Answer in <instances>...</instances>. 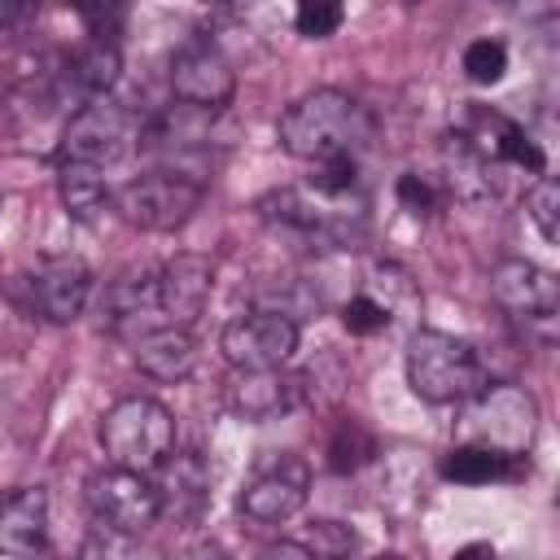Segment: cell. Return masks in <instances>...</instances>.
<instances>
[{
	"mask_svg": "<svg viewBox=\"0 0 560 560\" xmlns=\"http://www.w3.org/2000/svg\"><path fill=\"white\" fill-rule=\"evenodd\" d=\"M402 368H407L411 394L433 407L464 402L468 394H477L486 385V368H481V354L472 350V341L442 332V328H416L407 337Z\"/></svg>",
	"mask_w": 560,
	"mask_h": 560,
	"instance_id": "cell-2",
	"label": "cell"
},
{
	"mask_svg": "<svg viewBox=\"0 0 560 560\" xmlns=\"http://www.w3.org/2000/svg\"><path fill=\"white\" fill-rule=\"evenodd\" d=\"M468 416V442H486L499 451H529L534 429H538V402L521 385H481L477 394L464 398Z\"/></svg>",
	"mask_w": 560,
	"mask_h": 560,
	"instance_id": "cell-7",
	"label": "cell"
},
{
	"mask_svg": "<svg viewBox=\"0 0 560 560\" xmlns=\"http://www.w3.org/2000/svg\"><path fill=\"white\" fill-rule=\"evenodd\" d=\"M210 4H232V0H210Z\"/></svg>",
	"mask_w": 560,
	"mask_h": 560,
	"instance_id": "cell-31",
	"label": "cell"
},
{
	"mask_svg": "<svg viewBox=\"0 0 560 560\" xmlns=\"http://www.w3.org/2000/svg\"><path fill=\"white\" fill-rule=\"evenodd\" d=\"M48 547V490L18 486L0 499V551L35 556Z\"/></svg>",
	"mask_w": 560,
	"mask_h": 560,
	"instance_id": "cell-17",
	"label": "cell"
},
{
	"mask_svg": "<svg viewBox=\"0 0 560 560\" xmlns=\"http://www.w3.org/2000/svg\"><path fill=\"white\" fill-rule=\"evenodd\" d=\"M214 293V262L206 254H175L153 271V298L166 324H197Z\"/></svg>",
	"mask_w": 560,
	"mask_h": 560,
	"instance_id": "cell-12",
	"label": "cell"
},
{
	"mask_svg": "<svg viewBox=\"0 0 560 560\" xmlns=\"http://www.w3.org/2000/svg\"><path fill=\"white\" fill-rule=\"evenodd\" d=\"M57 197L66 206V214L74 223H96L109 206V184L101 175V166L88 162H57Z\"/></svg>",
	"mask_w": 560,
	"mask_h": 560,
	"instance_id": "cell-21",
	"label": "cell"
},
{
	"mask_svg": "<svg viewBox=\"0 0 560 560\" xmlns=\"http://www.w3.org/2000/svg\"><path fill=\"white\" fill-rule=\"evenodd\" d=\"M302 341V328L280 306H254L223 324L219 350L232 368H284Z\"/></svg>",
	"mask_w": 560,
	"mask_h": 560,
	"instance_id": "cell-6",
	"label": "cell"
},
{
	"mask_svg": "<svg viewBox=\"0 0 560 560\" xmlns=\"http://www.w3.org/2000/svg\"><path fill=\"white\" fill-rule=\"evenodd\" d=\"M464 136H468L490 162H512V166H525V171H534V175L547 171V158H542L538 140H534L521 122L503 118V114L490 109V105H472V109H468Z\"/></svg>",
	"mask_w": 560,
	"mask_h": 560,
	"instance_id": "cell-15",
	"label": "cell"
},
{
	"mask_svg": "<svg viewBox=\"0 0 560 560\" xmlns=\"http://www.w3.org/2000/svg\"><path fill=\"white\" fill-rule=\"evenodd\" d=\"M459 66H464V79L468 83H477V88H494L503 74H508V44L503 39H472L468 48H464V57H459Z\"/></svg>",
	"mask_w": 560,
	"mask_h": 560,
	"instance_id": "cell-24",
	"label": "cell"
},
{
	"mask_svg": "<svg viewBox=\"0 0 560 560\" xmlns=\"http://www.w3.org/2000/svg\"><path fill=\"white\" fill-rule=\"evenodd\" d=\"M490 298L512 319H551L560 306V284L547 267L529 258H503L490 271Z\"/></svg>",
	"mask_w": 560,
	"mask_h": 560,
	"instance_id": "cell-13",
	"label": "cell"
},
{
	"mask_svg": "<svg viewBox=\"0 0 560 560\" xmlns=\"http://www.w3.org/2000/svg\"><path fill=\"white\" fill-rule=\"evenodd\" d=\"M88 508L114 534H144L162 516L153 472H136L122 464H109L88 477Z\"/></svg>",
	"mask_w": 560,
	"mask_h": 560,
	"instance_id": "cell-8",
	"label": "cell"
},
{
	"mask_svg": "<svg viewBox=\"0 0 560 560\" xmlns=\"http://www.w3.org/2000/svg\"><path fill=\"white\" fill-rule=\"evenodd\" d=\"M96 438L109 464L153 472L175 451V416L149 394H127L101 416Z\"/></svg>",
	"mask_w": 560,
	"mask_h": 560,
	"instance_id": "cell-3",
	"label": "cell"
},
{
	"mask_svg": "<svg viewBox=\"0 0 560 560\" xmlns=\"http://www.w3.org/2000/svg\"><path fill=\"white\" fill-rule=\"evenodd\" d=\"M118 70H122V57H118V44H114L109 35H92V39L70 57V66H66V74H70V83H74V92H79L83 101L105 96V92L118 83Z\"/></svg>",
	"mask_w": 560,
	"mask_h": 560,
	"instance_id": "cell-22",
	"label": "cell"
},
{
	"mask_svg": "<svg viewBox=\"0 0 560 560\" xmlns=\"http://www.w3.org/2000/svg\"><path fill=\"white\" fill-rule=\"evenodd\" d=\"M31 311L48 324H70L92 298V267L79 254H48L31 271Z\"/></svg>",
	"mask_w": 560,
	"mask_h": 560,
	"instance_id": "cell-11",
	"label": "cell"
},
{
	"mask_svg": "<svg viewBox=\"0 0 560 560\" xmlns=\"http://www.w3.org/2000/svg\"><path fill=\"white\" fill-rule=\"evenodd\" d=\"M131 350H136V368L166 385L192 376V368H197V341L184 324H158V328L140 332L131 341Z\"/></svg>",
	"mask_w": 560,
	"mask_h": 560,
	"instance_id": "cell-20",
	"label": "cell"
},
{
	"mask_svg": "<svg viewBox=\"0 0 560 560\" xmlns=\"http://www.w3.org/2000/svg\"><path fill=\"white\" fill-rule=\"evenodd\" d=\"M499 4H516V0H499Z\"/></svg>",
	"mask_w": 560,
	"mask_h": 560,
	"instance_id": "cell-33",
	"label": "cell"
},
{
	"mask_svg": "<svg viewBox=\"0 0 560 560\" xmlns=\"http://www.w3.org/2000/svg\"><path fill=\"white\" fill-rule=\"evenodd\" d=\"M525 214L534 219V228H538V236L547 241V245H556L560 241V184L542 171L538 179H534V188L525 192Z\"/></svg>",
	"mask_w": 560,
	"mask_h": 560,
	"instance_id": "cell-25",
	"label": "cell"
},
{
	"mask_svg": "<svg viewBox=\"0 0 560 560\" xmlns=\"http://www.w3.org/2000/svg\"><path fill=\"white\" fill-rule=\"evenodd\" d=\"M206 197V184L188 171H149V175H136L127 179L109 206L118 210L122 223L140 228V232H175L184 228L197 206Z\"/></svg>",
	"mask_w": 560,
	"mask_h": 560,
	"instance_id": "cell-4",
	"label": "cell"
},
{
	"mask_svg": "<svg viewBox=\"0 0 560 560\" xmlns=\"http://www.w3.org/2000/svg\"><path fill=\"white\" fill-rule=\"evenodd\" d=\"M39 4H44V0H0V35L9 39V35L26 31V26L39 18Z\"/></svg>",
	"mask_w": 560,
	"mask_h": 560,
	"instance_id": "cell-30",
	"label": "cell"
},
{
	"mask_svg": "<svg viewBox=\"0 0 560 560\" xmlns=\"http://www.w3.org/2000/svg\"><path fill=\"white\" fill-rule=\"evenodd\" d=\"M402 4H424V0H402Z\"/></svg>",
	"mask_w": 560,
	"mask_h": 560,
	"instance_id": "cell-32",
	"label": "cell"
},
{
	"mask_svg": "<svg viewBox=\"0 0 560 560\" xmlns=\"http://www.w3.org/2000/svg\"><path fill=\"white\" fill-rule=\"evenodd\" d=\"M394 192H398L402 210H411L416 219H429V214H438V206H442V188H438L429 175H420V171H402L398 184H394Z\"/></svg>",
	"mask_w": 560,
	"mask_h": 560,
	"instance_id": "cell-28",
	"label": "cell"
},
{
	"mask_svg": "<svg viewBox=\"0 0 560 560\" xmlns=\"http://www.w3.org/2000/svg\"><path fill=\"white\" fill-rule=\"evenodd\" d=\"M131 140H136V118L118 101L92 96L70 114V122L57 140V162H88V166L105 171L118 158H127Z\"/></svg>",
	"mask_w": 560,
	"mask_h": 560,
	"instance_id": "cell-5",
	"label": "cell"
},
{
	"mask_svg": "<svg viewBox=\"0 0 560 560\" xmlns=\"http://www.w3.org/2000/svg\"><path fill=\"white\" fill-rule=\"evenodd\" d=\"M298 398H302V376H289L284 368H232L223 385L228 411L249 424L284 416L289 407H298Z\"/></svg>",
	"mask_w": 560,
	"mask_h": 560,
	"instance_id": "cell-14",
	"label": "cell"
},
{
	"mask_svg": "<svg viewBox=\"0 0 560 560\" xmlns=\"http://www.w3.org/2000/svg\"><path fill=\"white\" fill-rule=\"evenodd\" d=\"M153 486H158V508L171 521H192L206 499H210V468L197 451H171L158 468H153Z\"/></svg>",
	"mask_w": 560,
	"mask_h": 560,
	"instance_id": "cell-16",
	"label": "cell"
},
{
	"mask_svg": "<svg viewBox=\"0 0 560 560\" xmlns=\"http://www.w3.org/2000/svg\"><path fill=\"white\" fill-rule=\"evenodd\" d=\"M376 455V442H372V433L359 424V420H341L337 429H332V438H328V468L332 472H359L368 459Z\"/></svg>",
	"mask_w": 560,
	"mask_h": 560,
	"instance_id": "cell-23",
	"label": "cell"
},
{
	"mask_svg": "<svg viewBox=\"0 0 560 560\" xmlns=\"http://www.w3.org/2000/svg\"><path fill=\"white\" fill-rule=\"evenodd\" d=\"M341 324L354 332V337H372V332H385L394 324V311L376 298V293H354L346 306H341Z\"/></svg>",
	"mask_w": 560,
	"mask_h": 560,
	"instance_id": "cell-27",
	"label": "cell"
},
{
	"mask_svg": "<svg viewBox=\"0 0 560 560\" xmlns=\"http://www.w3.org/2000/svg\"><path fill=\"white\" fill-rule=\"evenodd\" d=\"M442 188L464 206L494 201V162L464 131L442 136Z\"/></svg>",
	"mask_w": 560,
	"mask_h": 560,
	"instance_id": "cell-18",
	"label": "cell"
},
{
	"mask_svg": "<svg viewBox=\"0 0 560 560\" xmlns=\"http://www.w3.org/2000/svg\"><path fill=\"white\" fill-rule=\"evenodd\" d=\"M346 22V0H293V26L306 39H328Z\"/></svg>",
	"mask_w": 560,
	"mask_h": 560,
	"instance_id": "cell-26",
	"label": "cell"
},
{
	"mask_svg": "<svg viewBox=\"0 0 560 560\" xmlns=\"http://www.w3.org/2000/svg\"><path fill=\"white\" fill-rule=\"evenodd\" d=\"M171 92L188 109L219 114L236 96V70L210 39H192L171 57Z\"/></svg>",
	"mask_w": 560,
	"mask_h": 560,
	"instance_id": "cell-9",
	"label": "cell"
},
{
	"mask_svg": "<svg viewBox=\"0 0 560 560\" xmlns=\"http://www.w3.org/2000/svg\"><path fill=\"white\" fill-rule=\"evenodd\" d=\"M372 136H376V118L368 114L363 101H354L341 88H315L298 96L276 122L280 149L298 162H319L337 153L359 158L372 144Z\"/></svg>",
	"mask_w": 560,
	"mask_h": 560,
	"instance_id": "cell-1",
	"label": "cell"
},
{
	"mask_svg": "<svg viewBox=\"0 0 560 560\" xmlns=\"http://www.w3.org/2000/svg\"><path fill=\"white\" fill-rule=\"evenodd\" d=\"M302 542H306V551H311V556H346V551H354V547H359L354 529H350V525H341V521H328V516L311 521Z\"/></svg>",
	"mask_w": 560,
	"mask_h": 560,
	"instance_id": "cell-29",
	"label": "cell"
},
{
	"mask_svg": "<svg viewBox=\"0 0 560 560\" xmlns=\"http://www.w3.org/2000/svg\"><path fill=\"white\" fill-rule=\"evenodd\" d=\"M311 494V464L302 455H271L241 490V512L258 525H280L302 512Z\"/></svg>",
	"mask_w": 560,
	"mask_h": 560,
	"instance_id": "cell-10",
	"label": "cell"
},
{
	"mask_svg": "<svg viewBox=\"0 0 560 560\" xmlns=\"http://www.w3.org/2000/svg\"><path fill=\"white\" fill-rule=\"evenodd\" d=\"M438 472L455 486H490V481H516L529 472L525 451H499L486 442H459L438 459Z\"/></svg>",
	"mask_w": 560,
	"mask_h": 560,
	"instance_id": "cell-19",
	"label": "cell"
}]
</instances>
